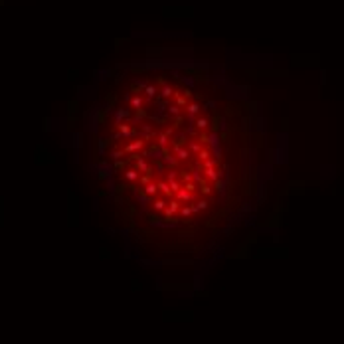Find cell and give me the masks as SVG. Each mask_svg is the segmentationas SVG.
<instances>
[{
	"label": "cell",
	"mask_w": 344,
	"mask_h": 344,
	"mask_svg": "<svg viewBox=\"0 0 344 344\" xmlns=\"http://www.w3.org/2000/svg\"><path fill=\"white\" fill-rule=\"evenodd\" d=\"M176 194H178V200H184V202H190L192 200V192H188L186 188H180Z\"/></svg>",
	"instance_id": "1"
},
{
	"label": "cell",
	"mask_w": 344,
	"mask_h": 344,
	"mask_svg": "<svg viewBox=\"0 0 344 344\" xmlns=\"http://www.w3.org/2000/svg\"><path fill=\"white\" fill-rule=\"evenodd\" d=\"M188 117H194L198 111H200V105H198V103H188Z\"/></svg>",
	"instance_id": "2"
},
{
	"label": "cell",
	"mask_w": 344,
	"mask_h": 344,
	"mask_svg": "<svg viewBox=\"0 0 344 344\" xmlns=\"http://www.w3.org/2000/svg\"><path fill=\"white\" fill-rule=\"evenodd\" d=\"M198 184H200V192H202V194H212V188H210V184L204 180V178H202Z\"/></svg>",
	"instance_id": "3"
},
{
	"label": "cell",
	"mask_w": 344,
	"mask_h": 344,
	"mask_svg": "<svg viewBox=\"0 0 344 344\" xmlns=\"http://www.w3.org/2000/svg\"><path fill=\"white\" fill-rule=\"evenodd\" d=\"M144 95H147V99H154V95H156V87H154V85H147V87H144Z\"/></svg>",
	"instance_id": "4"
},
{
	"label": "cell",
	"mask_w": 344,
	"mask_h": 344,
	"mask_svg": "<svg viewBox=\"0 0 344 344\" xmlns=\"http://www.w3.org/2000/svg\"><path fill=\"white\" fill-rule=\"evenodd\" d=\"M144 192H147V196H154L158 192V186L156 184H147L144 186Z\"/></svg>",
	"instance_id": "5"
},
{
	"label": "cell",
	"mask_w": 344,
	"mask_h": 344,
	"mask_svg": "<svg viewBox=\"0 0 344 344\" xmlns=\"http://www.w3.org/2000/svg\"><path fill=\"white\" fill-rule=\"evenodd\" d=\"M206 176H208L212 182L220 180V176H218V174H216V170H214V168H206Z\"/></svg>",
	"instance_id": "6"
},
{
	"label": "cell",
	"mask_w": 344,
	"mask_h": 344,
	"mask_svg": "<svg viewBox=\"0 0 344 344\" xmlns=\"http://www.w3.org/2000/svg\"><path fill=\"white\" fill-rule=\"evenodd\" d=\"M152 208L156 210V212H160V210H166V202H164V200H154Z\"/></svg>",
	"instance_id": "7"
},
{
	"label": "cell",
	"mask_w": 344,
	"mask_h": 344,
	"mask_svg": "<svg viewBox=\"0 0 344 344\" xmlns=\"http://www.w3.org/2000/svg\"><path fill=\"white\" fill-rule=\"evenodd\" d=\"M208 125H210V121H208V119H204V117L196 121V127H198V129H208Z\"/></svg>",
	"instance_id": "8"
},
{
	"label": "cell",
	"mask_w": 344,
	"mask_h": 344,
	"mask_svg": "<svg viewBox=\"0 0 344 344\" xmlns=\"http://www.w3.org/2000/svg\"><path fill=\"white\" fill-rule=\"evenodd\" d=\"M136 166H139V170H144V172H150V166L147 162H144L143 158H139V162H136Z\"/></svg>",
	"instance_id": "9"
},
{
	"label": "cell",
	"mask_w": 344,
	"mask_h": 344,
	"mask_svg": "<svg viewBox=\"0 0 344 344\" xmlns=\"http://www.w3.org/2000/svg\"><path fill=\"white\" fill-rule=\"evenodd\" d=\"M214 186H216V188H214L216 192H224V190H225V182H224V180H216Z\"/></svg>",
	"instance_id": "10"
},
{
	"label": "cell",
	"mask_w": 344,
	"mask_h": 344,
	"mask_svg": "<svg viewBox=\"0 0 344 344\" xmlns=\"http://www.w3.org/2000/svg\"><path fill=\"white\" fill-rule=\"evenodd\" d=\"M158 188H160V190H162L166 196H170V194H172V190L168 188V184H166V182H158Z\"/></svg>",
	"instance_id": "11"
},
{
	"label": "cell",
	"mask_w": 344,
	"mask_h": 344,
	"mask_svg": "<svg viewBox=\"0 0 344 344\" xmlns=\"http://www.w3.org/2000/svg\"><path fill=\"white\" fill-rule=\"evenodd\" d=\"M198 158H200V160H208V158H210V150H208V148L200 150V152H198Z\"/></svg>",
	"instance_id": "12"
},
{
	"label": "cell",
	"mask_w": 344,
	"mask_h": 344,
	"mask_svg": "<svg viewBox=\"0 0 344 344\" xmlns=\"http://www.w3.org/2000/svg\"><path fill=\"white\" fill-rule=\"evenodd\" d=\"M143 143H144V140H136V143L129 144V147H127V150H129V152H131V150H136V148H140V147H143Z\"/></svg>",
	"instance_id": "13"
},
{
	"label": "cell",
	"mask_w": 344,
	"mask_h": 344,
	"mask_svg": "<svg viewBox=\"0 0 344 344\" xmlns=\"http://www.w3.org/2000/svg\"><path fill=\"white\" fill-rule=\"evenodd\" d=\"M131 103H133L135 109H140V105H143V97H133V101H131Z\"/></svg>",
	"instance_id": "14"
},
{
	"label": "cell",
	"mask_w": 344,
	"mask_h": 344,
	"mask_svg": "<svg viewBox=\"0 0 344 344\" xmlns=\"http://www.w3.org/2000/svg\"><path fill=\"white\" fill-rule=\"evenodd\" d=\"M178 200H172V202H168V210H172V212H178Z\"/></svg>",
	"instance_id": "15"
},
{
	"label": "cell",
	"mask_w": 344,
	"mask_h": 344,
	"mask_svg": "<svg viewBox=\"0 0 344 344\" xmlns=\"http://www.w3.org/2000/svg\"><path fill=\"white\" fill-rule=\"evenodd\" d=\"M172 95V87L170 85H164L162 87V97H170Z\"/></svg>",
	"instance_id": "16"
},
{
	"label": "cell",
	"mask_w": 344,
	"mask_h": 344,
	"mask_svg": "<svg viewBox=\"0 0 344 344\" xmlns=\"http://www.w3.org/2000/svg\"><path fill=\"white\" fill-rule=\"evenodd\" d=\"M206 208H208V202H206V200H200V202L196 204V212H198V210H206Z\"/></svg>",
	"instance_id": "17"
},
{
	"label": "cell",
	"mask_w": 344,
	"mask_h": 344,
	"mask_svg": "<svg viewBox=\"0 0 344 344\" xmlns=\"http://www.w3.org/2000/svg\"><path fill=\"white\" fill-rule=\"evenodd\" d=\"M168 113H170V115H176V117H180V107H168Z\"/></svg>",
	"instance_id": "18"
},
{
	"label": "cell",
	"mask_w": 344,
	"mask_h": 344,
	"mask_svg": "<svg viewBox=\"0 0 344 344\" xmlns=\"http://www.w3.org/2000/svg\"><path fill=\"white\" fill-rule=\"evenodd\" d=\"M182 188H186V190H188V192H194V190H196V184H194V182H192V180H190V182H186V184H184V186H182Z\"/></svg>",
	"instance_id": "19"
},
{
	"label": "cell",
	"mask_w": 344,
	"mask_h": 344,
	"mask_svg": "<svg viewBox=\"0 0 344 344\" xmlns=\"http://www.w3.org/2000/svg\"><path fill=\"white\" fill-rule=\"evenodd\" d=\"M144 117H147V111H143V107H140V109H136V121L144 119Z\"/></svg>",
	"instance_id": "20"
},
{
	"label": "cell",
	"mask_w": 344,
	"mask_h": 344,
	"mask_svg": "<svg viewBox=\"0 0 344 344\" xmlns=\"http://www.w3.org/2000/svg\"><path fill=\"white\" fill-rule=\"evenodd\" d=\"M176 154H178V158H182V160H186V158H188V150H184V148H180Z\"/></svg>",
	"instance_id": "21"
},
{
	"label": "cell",
	"mask_w": 344,
	"mask_h": 344,
	"mask_svg": "<svg viewBox=\"0 0 344 344\" xmlns=\"http://www.w3.org/2000/svg\"><path fill=\"white\" fill-rule=\"evenodd\" d=\"M214 164H216V160H212V158L204 160V166H206V168H214Z\"/></svg>",
	"instance_id": "22"
},
{
	"label": "cell",
	"mask_w": 344,
	"mask_h": 344,
	"mask_svg": "<svg viewBox=\"0 0 344 344\" xmlns=\"http://www.w3.org/2000/svg\"><path fill=\"white\" fill-rule=\"evenodd\" d=\"M127 178H129V180H136V170H129L127 172Z\"/></svg>",
	"instance_id": "23"
},
{
	"label": "cell",
	"mask_w": 344,
	"mask_h": 344,
	"mask_svg": "<svg viewBox=\"0 0 344 344\" xmlns=\"http://www.w3.org/2000/svg\"><path fill=\"white\" fill-rule=\"evenodd\" d=\"M192 178H194L196 182H200V180H202V174H200V170H196L194 174H192Z\"/></svg>",
	"instance_id": "24"
},
{
	"label": "cell",
	"mask_w": 344,
	"mask_h": 344,
	"mask_svg": "<svg viewBox=\"0 0 344 344\" xmlns=\"http://www.w3.org/2000/svg\"><path fill=\"white\" fill-rule=\"evenodd\" d=\"M190 148L194 150V152H200V150H202V148H200V144H198V143H192V144H190Z\"/></svg>",
	"instance_id": "25"
},
{
	"label": "cell",
	"mask_w": 344,
	"mask_h": 344,
	"mask_svg": "<svg viewBox=\"0 0 344 344\" xmlns=\"http://www.w3.org/2000/svg\"><path fill=\"white\" fill-rule=\"evenodd\" d=\"M174 95L178 97V105H186V99H184V97H180V95H178V93H174Z\"/></svg>",
	"instance_id": "26"
}]
</instances>
